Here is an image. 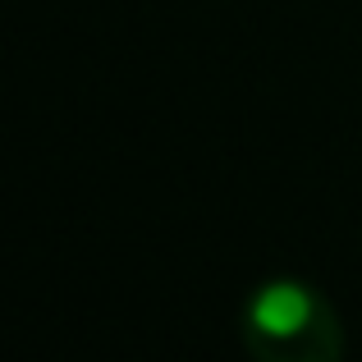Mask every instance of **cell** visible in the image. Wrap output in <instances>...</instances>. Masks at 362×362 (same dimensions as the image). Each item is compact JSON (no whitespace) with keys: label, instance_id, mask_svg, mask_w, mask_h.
I'll use <instances>...</instances> for the list:
<instances>
[{"label":"cell","instance_id":"6da1fadb","mask_svg":"<svg viewBox=\"0 0 362 362\" xmlns=\"http://www.w3.org/2000/svg\"><path fill=\"white\" fill-rule=\"evenodd\" d=\"M243 349L252 362H344V326L321 289L275 275L243 303Z\"/></svg>","mask_w":362,"mask_h":362}]
</instances>
